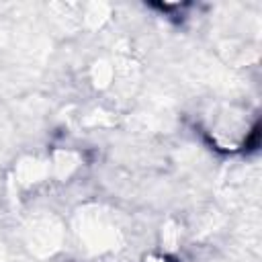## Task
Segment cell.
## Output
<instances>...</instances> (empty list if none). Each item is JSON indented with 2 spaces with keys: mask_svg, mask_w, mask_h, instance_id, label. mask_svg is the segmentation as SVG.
<instances>
[{
  "mask_svg": "<svg viewBox=\"0 0 262 262\" xmlns=\"http://www.w3.org/2000/svg\"><path fill=\"white\" fill-rule=\"evenodd\" d=\"M149 262H166V260H162V258H149Z\"/></svg>",
  "mask_w": 262,
  "mask_h": 262,
  "instance_id": "obj_1",
  "label": "cell"
}]
</instances>
